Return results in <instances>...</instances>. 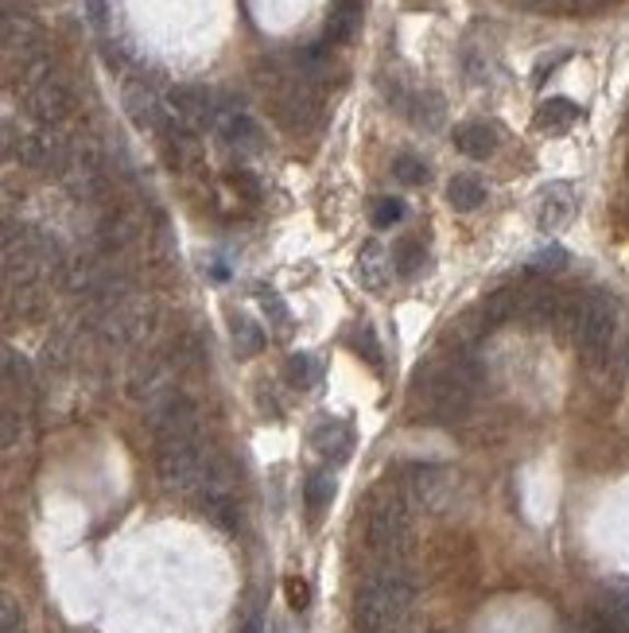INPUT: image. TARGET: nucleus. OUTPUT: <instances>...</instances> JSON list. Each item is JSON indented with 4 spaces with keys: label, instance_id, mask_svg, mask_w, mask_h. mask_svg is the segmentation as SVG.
Returning <instances> with one entry per match:
<instances>
[{
    "label": "nucleus",
    "instance_id": "1",
    "mask_svg": "<svg viewBox=\"0 0 629 633\" xmlns=\"http://www.w3.org/2000/svg\"><path fill=\"white\" fill-rule=\"evenodd\" d=\"M412 602H416V579L404 556H377V564L354 590V630L400 633L412 614Z\"/></svg>",
    "mask_w": 629,
    "mask_h": 633
},
{
    "label": "nucleus",
    "instance_id": "2",
    "mask_svg": "<svg viewBox=\"0 0 629 633\" xmlns=\"http://www.w3.org/2000/svg\"><path fill=\"white\" fill-rule=\"evenodd\" d=\"M560 326L571 331L583 358L603 361L614 343V331H618V308H614L610 296H598V291H591V296H563Z\"/></svg>",
    "mask_w": 629,
    "mask_h": 633
},
{
    "label": "nucleus",
    "instance_id": "3",
    "mask_svg": "<svg viewBox=\"0 0 629 633\" xmlns=\"http://www.w3.org/2000/svg\"><path fill=\"white\" fill-rule=\"evenodd\" d=\"M156 323V308L152 300L137 296V291H125V296H113V300H102L94 311V334L110 346H137L148 338Z\"/></svg>",
    "mask_w": 629,
    "mask_h": 633
},
{
    "label": "nucleus",
    "instance_id": "4",
    "mask_svg": "<svg viewBox=\"0 0 629 633\" xmlns=\"http://www.w3.org/2000/svg\"><path fill=\"white\" fill-rule=\"evenodd\" d=\"M366 540L377 556H404L412 544V502L400 490L374 497L366 517Z\"/></svg>",
    "mask_w": 629,
    "mask_h": 633
},
{
    "label": "nucleus",
    "instance_id": "5",
    "mask_svg": "<svg viewBox=\"0 0 629 633\" xmlns=\"http://www.w3.org/2000/svg\"><path fill=\"white\" fill-rule=\"evenodd\" d=\"M214 451H206L203 439L179 447H156V479L171 494H203L206 479H210Z\"/></svg>",
    "mask_w": 629,
    "mask_h": 633
},
{
    "label": "nucleus",
    "instance_id": "6",
    "mask_svg": "<svg viewBox=\"0 0 629 633\" xmlns=\"http://www.w3.org/2000/svg\"><path fill=\"white\" fill-rule=\"evenodd\" d=\"M20 163L32 168V172H55V175H67L70 160H75V145L62 137L59 129H35L27 137H20V148H16Z\"/></svg>",
    "mask_w": 629,
    "mask_h": 633
},
{
    "label": "nucleus",
    "instance_id": "7",
    "mask_svg": "<svg viewBox=\"0 0 629 633\" xmlns=\"http://www.w3.org/2000/svg\"><path fill=\"white\" fill-rule=\"evenodd\" d=\"M62 187L78 203H94V198L105 195V156L94 140H78L75 145V160L62 175Z\"/></svg>",
    "mask_w": 629,
    "mask_h": 633
},
{
    "label": "nucleus",
    "instance_id": "8",
    "mask_svg": "<svg viewBox=\"0 0 629 633\" xmlns=\"http://www.w3.org/2000/svg\"><path fill=\"white\" fill-rule=\"evenodd\" d=\"M148 431H152L156 447L195 444L198 439V408L187 401V396H179L175 404H168V408L148 416Z\"/></svg>",
    "mask_w": 629,
    "mask_h": 633
},
{
    "label": "nucleus",
    "instance_id": "9",
    "mask_svg": "<svg viewBox=\"0 0 629 633\" xmlns=\"http://www.w3.org/2000/svg\"><path fill=\"white\" fill-rule=\"evenodd\" d=\"M214 117H218V105H214V94L206 87H175L168 94V120L179 129L198 133L214 125Z\"/></svg>",
    "mask_w": 629,
    "mask_h": 633
},
{
    "label": "nucleus",
    "instance_id": "10",
    "mask_svg": "<svg viewBox=\"0 0 629 633\" xmlns=\"http://www.w3.org/2000/svg\"><path fill=\"white\" fill-rule=\"evenodd\" d=\"M276 120H281L288 133H307L319 120V97H314L311 82L296 78L291 87H284L276 94Z\"/></svg>",
    "mask_w": 629,
    "mask_h": 633
},
{
    "label": "nucleus",
    "instance_id": "11",
    "mask_svg": "<svg viewBox=\"0 0 629 633\" xmlns=\"http://www.w3.org/2000/svg\"><path fill=\"white\" fill-rule=\"evenodd\" d=\"M27 113H32L35 120H39L43 129H59V120L70 113V105H75V97H70V87L62 82L59 74H52L47 82H39V87L27 90L24 97Z\"/></svg>",
    "mask_w": 629,
    "mask_h": 633
},
{
    "label": "nucleus",
    "instance_id": "12",
    "mask_svg": "<svg viewBox=\"0 0 629 633\" xmlns=\"http://www.w3.org/2000/svg\"><path fill=\"white\" fill-rule=\"evenodd\" d=\"M121 105H125L128 120H133L137 129H163V120H168V102H163L148 82H140V78L125 82V90H121Z\"/></svg>",
    "mask_w": 629,
    "mask_h": 633
},
{
    "label": "nucleus",
    "instance_id": "13",
    "mask_svg": "<svg viewBox=\"0 0 629 633\" xmlns=\"http://www.w3.org/2000/svg\"><path fill=\"white\" fill-rule=\"evenodd\" d=\"M0 35H4V55L20 59V67H24L27 59H35V55H43V32L27 12H16V9L4 12Z\"/></svg>",
    "mask_w": 629,
    "mask_h": 633
},
{
    "label": "nucleus",
    "instance_id": "14",
    "mask_svg": "<svg viewBox=\"0 0 629 633\" xmlns=\"http://www.w3.org/2000/svg\"><path fill=\"white\" fill-rule=\"evenodd\" d=\"M536 226L545 233H556L575 218V191L571 183H548L540 195H536Z\"/></svg>",
    "mask_w": 629,
    "mask_h": 633
},
{
    "label": "nucleus",
    "instance_id": "15",
    "mask_svg": "<svg viewBox=\"0 0 629 633\" xmlns=\"http://www.w3.org/2000/svg\"><path fill=\"white\" fill-rule=\"evenodd\" d=\"M311 447L323 454V459L346 462L350 451H354V431H350V424H342V419H319L311 431Z\"/></svg>",
    "mask_w": 629,
    "mask_h": 633
},
{
    "label": "nucleus",
    "instance_id": "16",
    "mask_svg": "<svg viewBox=\"0 0 629 633\" xmlns=\"http://www.w3.org/2000/svg\"><path fill=\"white\" fill-rule=\"evenodd\" d=\"M218 133L221 140L230 148H238V152H261L264 148L261 125H256L249 113H226V117L218 120Z\"/></svg>",
    "mask_w": 629,
    "mask_h": 633
},
{
    "label": "nucleus",
    "instance_id": "17",
    "mask_svg": "<svg viewBox=\"0 0 629 633\" xmlns=\"http://www.w3.org/2000/svg\"><path fill=\"white\" fill-rule=\"evenodd\" d=\"M455 148L462 156H470V160H490L498 152V133L485 120H467V125L455 129Z\"/></svg>",
    "mask_w": 629,
    "mask_h": 633
},
{
    "label": "nucleus",
    "instance_id": "18",
    "mask_svg": "<svg viewBox=\"0 0 629 633\" xmlns=\"http://www.w3.org/2000/svg\"><path fill=\"white\" fill-rule=\"evenodd\" d=\"M140 233H145V226H140V218L133 215V210H113L102 222V245L110 249V253H121V249L137 245Z\"/></svg>",
    "mask_w": 629,
    "mask_h": 633
},
{
    "label": "nucleus",
    "instance_id": "19",
    "mask_svg": "<svg viewBox=\"0 0 629 633\" xmlns=\"http://www.w3.org/2000/svg\"><path fill=\"white\" fill-rule=\"evenodd\" d=\"M362 24V0H334L327 16V44H346Z\"/></svg>",
    "mask_w": 629,
    "mask_h": 633
},
{
    "label": "nucleus",
    "instance_id": "20",
    "mask_svg": "<svg viewBox=\"0 0 629 633\" xmlns=\"http://www.w3.org/2000/svg\"><path fill=\"white\" fill-rule=\"evenodd\" d=\"M579 120V105L568 102V97H548V102H540V110H536L533 125L540 133H563L571 129Z\"/></svg>",
    "mask_w": 629,
    "mask_h": 633
},
{
    "label": "nucleus",
    "instance_id": "21",
    "mask_svg": "<svg viewBox=\"0 0 629 633\" xmlns=\"http://www.w3.org/2000/svg\"><path fill=\"white\" fill-rule=\"evenodd\" d=\"M404 113H409V120L416 125V129L435 133L443 125V117H447V105H443V97L435 94V90H420V94H412V102Z\"/></svg>",
    "mask_w": 629,
    "mask_h": 633
},
{
    "label": "nucleus",
    "instance_id": "22",
    "mask_svg": "<svg viewBox=\"0 0 629 633\" xmlns=\"http://www.w3.org/2000/svg\"><path fill=\"white\" fill-rule=\"evenodd\" d=\"M521 319V288H498L485 296L482 303V323L485 326H502Z\"/></svg>",
    "mask_w": 629,
    "mask_h": 633
},
{
    "label": "nucleus",
    "instance_id": "23",
    "mask_svg": "<svg viewBox=\"0 0 629 633\" xmlns=\"http://www.w3.org/2000/svg\"><path fill=\"white\" fill-rule=\"evenodd\" d=\"M203 514L210 525H218L221 532H238L241 529V509H238V497L233 494H206L198 497Z\"/></svg>",
    "mask_w": 629,
    "mask_h": 633
},
{
    "label": "nucleus",
    "instance_id": "24",
    "mask_svg": "<svg viewBox=\"0 0 629 633\" xmlns=\"http://www.w3.org/2000/svg\"><path fill=\"white\" fill-rule=\"evenodd\" d=\"M357 280H362V288H385V280H389V257H385V249L377 245V241H369L362 253H357Z\"/></svg>",
    "mask_w": 629,
    "mask_h": 633
},
{
    "label": "nucleus",
    "instance_id": "25",
    "mask_svg": "<svg viewBox=\"0 0 629 633\" xmlns=\"http://www.w3.org/2000/svg\"><path fill=\"white\" fill-rule=\"evenodd\" d=\"M447 203H451L455 210H462V215H470V210H478V206L485 203V183L478 180V175H455V180L447 183Z\"/></svg>",
    "mask_w": 629,
    "mask_h": 633
},
{
    "label": "nucleus",
    "instance_id": "26",
    "mask_svg": "<svg viewBox=\"0 0 629 633\" xmlns=\"http://www.w3.org/2000/svg\"><path fill=\"white\" fill-rule=\"evenodd\" d=\"M598 607H603L610 618H618V622L629 630V579H610V583H606Z\"/></svg>",
    "mask_w": 629,
    "mask_h": 633
},
{
    "label": "nucleus",
    "instance_id": "27",
    "mask_svg": "<svg viewBox=\"0 0 629 633\" xmlns=\"http://www.w3.org/2000/svg\"><path fill=\"white\" fill-rule=\"evenodd\" d=\"M392 268H397L400 276H416L420 268H424V241L420 238L397 241V249H392Z\"/></svg>",
    "mask_w": 629,
    "mask_h": 633
},
{
    "label": "nucleus",
    "instance_id": "28",
    "mask_svg": "<svg viewBox=\"0 0 629 633\" xmlns=\"http://www.w3.org/2000/svg\"><path fill=\"white\" fill-rule=\"evenodd\" d=\"M304 497H307V509H311V514H323L327 505H331V497H334V479L327 471L307 474Z\"/></svg>",
    "mask_w": 629,
    "mask_h": 633
},
{
    "label": "nucleus",
    "instance_id": "29",
    "mask_svg": "<svg viewBox=\"0 0 629 633\" xmlns=\"http://www.w3.org/2000/svg\"><path fill=\"white\" fill-rule=\"evenodd\" d=\"M261 346H264V331H261V326H256L253 319H245V315L233 319V350L249 358V354H256Z\"/></svg>",
    "mask_w": 629,
    "mask_h": 633
},
{
    "label": "nucleus",
    "instance_id": "30",
    "mask_svg": "<svg viewBox=\"0 0 629 633\" xmlns=\"http://www.w3.org/2000/svg\"><path fill=\"white\" fill-rule=\"evenodd\" d=\"M288 377H291V385L299 389H311L319 385V377H323V366L311 358V354H291L288 358Z\"/></svg>",
    "mask_w": 629,
    "mask_h": 633
},
{
    "label": "nucleus",
    "instance_id": "31",
    "mask_svg": "<svg viewBox=\"0 0 629 633\" xmlns=\"http://www.w3.org/2000/svg\"><path fill=\"white\" fill-rule=\"evenodd\" d=\"M350 346H354V354H362L369 366H381V346H377V334H374V326H369V323L354 326V334H350Z\"/></svg>",
    "mask_w": 629,
    "mask_h": 633
},
{
    "label": "nucleus",
    "instance_id": "32",
    "mask_svg": "<svg viewBox=\"0 0 629 633\" xmlns=\"http://www.w3.org/2000/svg\"><path fill=\"white\" fill-rule=\"evenodd\" d=\"M392 175L400 183H409V187H420V183H427V163L416 160V156H397L392 160Z\"/></svg>",
    "mask_w": 629,
    "mask_h": 633
},
{
    "label": "nucleus",
    "instance_id": "33",
    "mask_svg": "<svg viewBox=\"0 0 629 633\" xmlns=\"http://www.w3.org/2000/svg\"><path fill=\"white\" fill-rule=\"evenodd\" d=\"M4 385H9V389L20 385L24 393L32 389V369H27V361L20 358L16 350H4Z\"/></svg>",
    "mask_w": 629,
    "mask_h": 633
},
{
    "label": "nucleus",
    "instance_id": "34",
    "mask_svg": "<svg viewBox=\"0 0 629 633\" xmlns=\"http://www.w3.org/2000/svg\"><path fill=\"white\" fill-rule=\"evenodd\" d=\"M374 226L377 230H389V226H397L400 218H404V203H400V198H392V195H381L374 203Z\"/></svg>",
    "mask_w": 629,
    "mask_h": 633
},
{
    "label": "nucleus",
    "instance_id": "35",
    "mask_svg": "<svg viewBox=\"0 0 629 633\" xmlns=\"http://www.w3.org/2000/svg\"><path fill=\"white\" fill-rule=\"evenodd\" d=\"M568 253H563L560 245H548V249H540V253H533V261H528V268L533 273H563L568 268Z\"/></svg>",
    "mask_w": 629,
    "mask_h": 633
},
{
    "label": "nucleus",
    "instance_id": "36",
    "mask_svg": "<svg viewBox=\"0 0 629 633\" xmlns=\"http://www.w3.org/2000/svg\"><path fill=\"white\" fill-rule=\"evenodd\" d=\"M583 633H629L626 625L618 622V618H610L603 607H595V610H587V618H583V625H579Z\"/></svg>",
    "mask_w": 629,
    "mask_h": 633
},
{
    "label": "nucleus",
    "instance_id": "37",
    "mask_svg": "<svg viewBox=\"0 0 629 633\" xmlns=\"http://www.w3.org/2000/svg\"><path fill=\"white\" fill-rule=\"evenodd\" d=\"M284 590H288V607L291 610H307V602H311V587H307L304 579H296V575H291V579L284 583Z\"/></svg>",
    "mask_w": 629,
    "mask_h": 633
},
{
    "label": "nucleus",
    "instance_id": "38",
    "mask_svg": "<svg viewBox=\"0 0 629 633\" xmlns=\"http://www.w3.org/2000/svg\"><path fill=\"white\" fill-rule=\"evenodd\" d=\"M0 618H4V633H24V614L16 610V602L4 595V607H0Z\"/></svg>",
    "mask_w": 629,
    "mask_h": 633
},
{
    "label": "nucleus",
    "instance_id": "39",
    "mask_svg": "<svg viewBox=\"0 0 629 633\" xmlns=\"http://www.w3.org/2000/svg\"><path fill=\"white\" fill-rule=\"evenodd\" d=\"M230 183H233V191H241V195L249 198V203H256V198H261V183H256L249 172H233Z\"/></svg>",
    "mask_w": 629,
    "mask_h": 633
},
{
    "label": "nucleus",
    "instance_id": "40",
    "mask_svg": "<svg viewBox=\"0 0 629 633\" xmlns=\"http://www.w3.org/2000/svg\"><path fill=\"white\" fill-rule=\"evenodd\" d=\"M261 308L268 311L276 323H288V311H284V303H281V296H276V291H264L261 288Z\"/></svg>",
    "mask_w": 629,
    "mask_h": 633
},
{
    "label": "nucleus",
    "instance_id": "41",
    "mask_svg": "<svg viewBox=\"0 0 629 633\" xmlns=\"http://www.w3.org/2000/svg\"><path fill=\"white\" fill-rule=\"evenodd\" d=\"M90 16L94 24H105V0H90Z\"/></svg>",
    "mask_w": 629,
    "mask_h": 633
},
{
    "label": "nucleus",
    "instance_id": "42",
    "mask_svg": "<svg viewBox=\"0 0 629 633\" xmlns=\"http://www.w3.org/2000/svg\"><path fill=\"white\" fill-rule=\"evenodd\" d=\"M268 633H284V630H281V625H268Z\"/></svg>",
    "mask_w": 629,
    "mask_h": 633
},
{
    "label": "nucleus",
    "instance_id": "43",
    "mask_svg": "<svg viewBox=\"0 0 629 633\" xmlns=\"http://www.w3.org/2000/svg\"><path fill=\"white\" fill-rule=\"evenodd\" d=\"M400 633H404V630H400Z\"/></svg>",
    "mask_w": 629,
    "mask_h": 633
}]
</instances>
